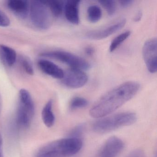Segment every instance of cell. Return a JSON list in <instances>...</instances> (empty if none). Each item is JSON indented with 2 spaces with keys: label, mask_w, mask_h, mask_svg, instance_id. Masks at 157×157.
Here are the masks:
<instances>
[{
  "label": "cell",
  "mask_w": 157,
  "mask_h": 157,
  "mask_svg": "<svg viewBox=\"0 0 157 157\" xmlns=\"http://www.w3.org/2000/svg\"><path fill=\"white\" fill-rule=\"evenodd\" d=\"M83 128H84V127L82 125H80L76 127L71 131V137L79 138V136L82 134V132H83Z\"/></svg>",
  "instance_id": "603a6c76"
},
{
  "label": "cell",
  "mask_w": 157,
  "mask_h": 157,
  "mask_svg": "<svg viewBox=\"0 0 157 157\" xmlns=\"http://www.w3.org/2000/svg\"><path fill=\"white\" fill-rule=\"evenodd\" d=\"M126 23V20L122 19L103 29L90 31L86 33V36L90 40L105 39L122 29L125 25Z\"/></svg>",
  "instance_id": "30bf717a"
},
{
  "label": "cell",
  "mask_w": 157,
  "mask_h": 157,
  "mask_svg": "<svg viewBox=\"0 0 157 157\" xmlns=\"http://www.w3.org/2000/svg\"><path fill=\"white\" fill-rule=\"evenodd\" d=\"M10 25V18L4 13L0 10V26L8 27Z\"/></svg>",
  "instance_id": "7402d4cb"
},
{
  "label": "cell",
  "mask_w": 157,
  "mask_h": 157,
  "mask_svg": "<svg viewBox=\"0 0 157 157\" xmlns=\"http://www.w3.org/2000/svg\"><path fill=\"white\" fill-rule=\"evenodd\" d=\"M9 9L16 15L22 18H25L30 10V5L25 0H10L7 3Z\"/></svg>",
  "instance_id": "4fadbf2b"
},
{
  "label": "cell",
  "mask_w": 157,
  "mask_h": 157,
  "mask_svg": "<svg viewBox=\"0 0 157 157\" xmlns=\"http://www.w3.org/2000/svg\"><path fill=\"white\" fill-rule=\"evenodd\" d=\"M142 54L148 71L156 73L157 70V40L152 38L147 40L143 47Z\"/></svg>",
  "instance_id": "52a82bcc"
},
{
  "label": "cell",
  "mask_w": 157,
  "mask_h": 157,
  "mask_svg": "<svg viewBox=\"0 0 157 157\" xmlns=\"http://www.w3.org/2000/svg\"><path fill=\"white\" fill-rule=\"evenodd\" d=\"M80 1L70 0L64 6L66 19L72 24L77 25L79 22Z\"/></svg>",
  "instance_id": "8fae6325"
},
{
  "label": "cell",
  "mask_w": 157,
  "mask_h": 157,
  "mask_svg": "<svg viewBox=\"0 0 157 157\" xmlns=\"http://www.w3.org/2000/svg\"><path fill=\"white\" fill-rule=\"evenodd\" d=\"M84 52H85V54L88 55V56H92L94 53V49L92 47L88 46L85 48Z\"/></svg>",
  "instance_id": "d4e9b609"
},
{
  "label": "cell",
  "mask_w": 157,
  "mask_h": 157,
  "mask_svg": "<svg viewBox=\"0 0 157 157\" xmlns=\"http://www.w3.org/2000/svg\"><path fill=\"white\" fill-rule=\"evenodd\" d=\"M140 88V84L133 81L115 87L98 99L90 110V115L95 118L107 116L133 98Z\"/></svg>",
  "instance_id": "6da1fadb"
},
{
  "label": "cell",
  "mask_w": 157,
  "mask_h": 157,
  "mask_svg": "<svg viewBox=\"0 0 157 157\" xmlns=\"http://www.w3.org/2000/svg\"><path fill=\"white\" fill-rule=\"evenodd\" d=\"M43 2L48 8L52 14L56 17L61 16L64 9V2L60 1H45Z\"/></svg>",
  "instance_id": "2e32d148"
},
{
  "label": "cell",
  "mask_w": 157,
  "mask_h": 157,
  "mask_svg": "<svg viewBox=\"0 0 157 157\" xmlns=\"http://www.w3.org/2000/svg\"><path fill=\"white\" fill-rule=\"evenodd\" d=\"M43 56L57 59L71 67V68L81 70H87L90 67V64L81 57L63 51H53L44 52L41 54Z\"/></svg>",
  "instance_id": "5b68a950"
},
{
  "label": "cell",
  "mask_w": 157,
  "mask_h": 157,
  "mask_svg": "<svg viewBox=\"0 0 157 157\" xmlns=\"http://www.w3.org/2000/svg\"><path fill=\"white\" fill-rule=\"evenodd\" d=\"M0 157H4L3 153V140L1 134H0Z\"/></svg>",
  "instance_id": "4316f807"
},
{
  "label": "cell",
  "mask_w": 157,
  "mask_h": 157,
  "mask_svg": "<svg viewBox=\"0 0 157 157\" xmlns=\"http://www.w3.org/2000/svg\"><path fill=\"white\" fill-rule=\"evenodd\" d=\"M30 18L35 26L43 30L51 25V19L48 7L41 1H33L30 5Z\"/></svg>",
  "instance_id": "277c9868"
},
{
  "label": "cell",
  "mask_w": 157,
  "mask_h": 157,
  "mask_svg": "<svg viewBox=\"0 0 157 157\" xmlns=\"http://www.w3.org/2000/svg\"><path fill=\"white\" fill-rule=\"evenodd\" d=\"M142 17V12L141 11H139L136 14V16L134 18V21L135 22H139L141 20V18Z\"/></svg>",
  "instance_id": "484cf974"
},
{
  "label": "cell",
  "mask_w": 157,
  "mask_h": 157,
  "mask_svg": "<svg viewBox=\"0 0 157 157\" xmlns=\"http://www.w3.org/2000/svg\"><path fill=\"white\" fill-rule=\"evenodd\" d=\"M124 141L117 136L109 138L103 144L98 157H117L123 150Z\"/></svg>",
  "instance_id": "9c48e42d"
},
{
  "label": "cell",
  "mask_w": 157,
  "mask_h": 157,
  "mask_svg": "<svg viewBox=\"0 0 157 157\" xmlns=\"http://www.w3.org/2000/svg\"><path fill=\"white\" fill-rule=\"evenodd\" d=\"M42 116L43 122L47 127L51 128L54 125L56 118L53 111L52 100L48 101L44 106L42 111Z\"/></svg>",
  "instance_id": "5bb4252c"
},
{
  "label": "cell",
  "mask_w": 157,
  "mask_h": 157,
  "mask_svg": "<svg viewBox=\"0 0 157 157\" xmlns=\"http://www.w3.org/2000/svg\"><path fill=\"white\" fill-rule=\"evenodd\" d=\"M89 104V101L84 98L82 97H74L71 100L70 104L71 109L72 110L81 109L86 107Z\"/></svg>",
  "instance_id": "d6986e66"
},
{
  "label": "cell",
  "mask_w": 157,
  "mask_h": 157,
  "mask_svg": "<svg viewBox=\"0 0 157 157\" xmlns=\"http://www.w3.org/2000/svg\"><path fill=\"white\" fill-rule=\"evenodd\" d=\"M130 34L131 32L130 31H126L116 37L111 42L109 48L110 52L114 51L124 41H125L130 36Z\"/></svg>",
  "instance_id": "ac0fdd59"
},
{
  "label": "cell",
  "mask_w": 157,
  "mask_h": 157,
  "mask_svg": "<svg viewBox=\"0 0 157 157\" xmlns=\"http://www.w3.org/2000/svg\"><path fill=\"white\" fill-rule=\"evenodd\" d=\"M0 51H1L3 59L8 66L12 67L15 64L17 54L13 48L5 45H0Z\"/></svg>",
  "instance_id": "9a60e30c"
},
{
  "label": "cell",
  "mask_w": 157,
  "mask_h": 157,
  "mask_svg": "<svg viewBox=\"0 0 157 157\" xmlns=\"http://www.w3.org/2000/svg\"><path fill=\"white\" fill-rule=\"evenodd\" d=\"M82 147L79 138L61 139L48 143L40 148L36 157H70L78 153Z\"/></svg>",
  "instance_id": "7a4b0ae2"
},
{
  "label": "cell",
  "mask_w": 157,
  "mask_h": 157,
  "mask_svg": "<svg viewBox=\"0 0 157 157\" xmlns=\"http://www.w3.org/2000/svg\"><path fill=\"white\" fill-rule=\"evenodd\" d=\"M93 124L92 128L95 133L105 134L127 126L136 123L137 117L132 112H123L112 116L100 118Z\"/></svg>",
  "instance_id": "3957f363"
},
{
  "label": "cell",
  "mask_w": 157,
  "mask_h": 157,
  "mask_svg": "<svg viewBox=\"0 0 157 157\" xmlns=\"http://www.w3.org/2000/svg\"><path fill=\"white\" fill-rule=\"evenodd\" d=\"M2 106V102L1 98L0 96V113L1 112Z\"/></svg>",
  "instance_id": "83f0119b"
},
{
  "label": "cell",
  "mask_w": 157,
  "mask_h": 157,
  "mask_svg": "<svg viewBox=\"0 0 157 157\" xmlns=\"http://www.w3.org/2000/svg\"><path fill=\"white\" fill-rule=\"evenodd\" d=\"M38 65L41 70L47 75L56 79H62L64 77L65 72L63 70L49 60L41 59L38 61Z\"/></svg>",
  "instance_id": "7c38bea8"
},
{
  "label": "cell",
  "mask_w": 157,
  "mask_h": 157,
  "mask_svg": "<svg viewBox=\"0 0 157 157\" xmlns=\"http://www.w3.org/2000/svg\"><path fill=\"white\" fill-rule=\"evenodd\" d=\"M102 16V12L100 7L96 5H92L87 10V17L90 22L94 23L99 21Z\"/></svg>",
  "instance_id": "e0dca14e"
},
{
  "label": "cell",
  "mask_w": 157,
  "mask_h": 157,
  "mask_svg": "<svg viewBox=\"0 0 157 157\" xmlns=\"http://www.w3.org/2000/svg\"><path fill=\"white\" fill-rule=\"evenodd\" d=\"M134 2V1L133 0H123L119 1L120 6L124 9L130 7Z\"/></svg>",
  "instance_id": "cb8c5ba5"
},
{
  "label": "cell",
  "mask_w": 157,
  "mask_h": 157,
  "mask_svg": "<svg viewBox=\"0 0 157 157\" xmlns=\"http://www.w3.org/2000/svg\"><path fill=\"white\" fill-rule=\"evenodd\" d=\"M21 64L24 70L26 73L30 75H33L34 73L33 64L30 60L26 58L21 59Z\"/></svg>",
  "instance_id": "44dd1931"
},
{
  "label": "cell",
  "mask_w": 157,
  "mask_h": 157,
  "mask_svg": "<svg viewBox=\"0 0 157 157\" xmlns=\"http://www.w3.org/2000/svg\"><path fill=\"white\" fill-rule=\"evenodd\" d=\"M88 80V76L83 71L71 68L64 73L62 82L68 88L78 89L84 86Z\"/></svg>",
  "instance_id": "ba28073f"
},
{
  "label": "cell",
  "mask_w": 157,
  "mask_h": 157,
  "mask_svg": "<svg viewBox=\"0 0 157 157\" xmlns=\"http://www.w3.org/2000/svg\"><path fill=\"white\" fill-rule=\"evenodd\" d=\"M100 4L105 9L108 15H113L116 11V4L114 1H100Z\"/></svg>",
  "instance_id": "ffe728a7"
},
{
  "label": "cell",
  "mask_w": 157,
  "mask_h": 157,
  "mask_svg": "<svg viewBox=\"0 0 157 157\" xmlns=\"http://www.w3.org/2000/svg\"><path fill=\"white\" fill-rule=\"evenodd\" d=\"M34 112V104L32 97H25L20 99L17 112L18 124L23 128L29 127Z\"/></svg>",
  "instance_id": "8992f818"
}]
</instances>
